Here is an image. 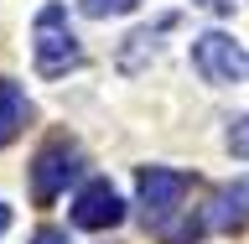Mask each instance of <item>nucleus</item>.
<instances>
[{
  "mask_svg": "<svg viewBox=\"0 0 249 244\" xmlns=\"http://www.w3.org/2000/svg\"><path fill=\"white\" fill-rule=\"evenodd\" d=\"M31 52H36V73L42 78H62L68 68L83 62V47H78L73 26H68V11L57 0L36 11V26H31Z\"/></svg>",
  "mask_w": 249,
  "mask_h": 244,
  "instance_id": "1",
  "label": "nucleus"
},
{
  "mask_svg": "<svg viewBox=\"0 0 249 244\" xmlns=\"http://www.w3.org/2000/svg\"><path fill=\"white\" fill-rule=\"evenodd\" d=\"M192 68L208 83H249V52L223 31H202L192 37Z\"/></svg>",
  "mask_w": 249,
  "mask_h": 244,
  "instance_id": "2",
  "label": "nucleus"
},
{
  "mask_svg": "<svg viewBox=\"0 0 249 244\" xmlns=\"http://www.w3.org/2000/svg\"><path fill=\"white\" fill-rule=\"evenodd\" d=\"M135 192H140V213H145V224H151V229H161V224L182 208L187 177H182V171H166V167H145Z\"/></svg>",
  "mask_w": 249,
  "mask_h": 244,
  "instance_id": "3",
  "label": "nucleus"
},
{
  "mask_svg": "<svg viewBox=\"0 0 249 244\" xmlns=\"http://www.w3.org/2000/svg\"><path fill=\"white\" fill-rule=\"evenodd\" d=\"M78 171H83V156H78L73 146H62V140L47 146V151H36V161H31V198L42 203V208L57 203V192L73 182Z\"/></svg>",
  "mask_w": 249,
  "mask_h": 244,
  "instance_id": "4",
  "label": "nucleus"
},
{
  "mask_svg": "<svg viewBox=\"0 0 249 244\" xmlns=\"http://www.w3.org/2000/svg\"><path fill=\"white\" fill-rule=\"evenodd\" d=\"M120 218H124V203L109 182H89L73 198V224L78 229H114Z\"/></svg>",
  "mask_w": 249,
  "mask_h": 244,
  "instance_id": "5",
  "label": "nucleus"
},
{
  "mask_svg": "<svg viewBox=\"0 0 249 244\" xmlns=\"http://www.w3.org/2000/svg\"><path fill=\"white\" fill-rule=\"evenodd\" d=\"M202 218H208V229H244V224H249V177L218 187Z\"/></svg>",
  "mask_w": 249,
  "mask_h": 244,
  "instance_id": "6",
  "label": "nucleus"
},
{
  "mask_svg": "<svg viewBox=\"0 0 249 244\" xmlns=\"http://www.w3.org/2000/svg\"><path fill=\"white\" fill-rule=\"evenodd\" d=\"M26 114H31L26 89H21V83H11V78H0V146H11V140L21 135Z\"/></svg>",
  "mask_w": 249,
  "mask_h": 244,
  "instance_id": "7",
  "label": "nucleus"
},
{
  "mask_svg": "<svg viewBox=\"0 0 249 244\" xmlns=\"http://www.w3.org/2000/svg\"><path fill=\"white\" fill-rule=\"evenodd\" d=\"M177 26V16H161V21H156V26H140V31H130V37H124V52H120V68L124 73H140V57H145V52H151L156 57V42H161V31H171Z\"/></svg>",
  "mask_w": 249,
  "mask_h": 244,
  "instance_id": "8",
  "label": "nucleus"
},
{
  "mask_svg": "<svg viewBox=\"0 0 249 244\" xmlns=\"http://www.w3.org/2000/svg\"><path fill=\"white\" fill-rule=\"evenodd\" d=\"M208 229V218H197V213H187L182 224H161V244H197V234Z\"/></svg>",
  "mask_w": 249,
  "mask_h": 244,
  "instance_id": "9",
  "label": "nucleus"
},
{
  "mask_svg": "<svg viewBox=\"0 0 249 244\" xmlns=\"http://www.w3.org/2000/svg\"><path fill=\"white\" fill-rule=\"evenodd\" d=\"M140 0H78V11L89 21H109V16H130Z\"/></svg>",
  "mask_w": 249,
  "mask_h": 244,
  "instance_id": "10",
  "label": "nucleus"
},
{
  "mask_svg": "<svg viewBox=\"0 0 249 244\" xmlns=\"http://www.w3.org/2000/svg\"><path fill=\"white\" fill-rule=\"evenodd\" d=\"M229 151L239 156V161H249V114H239V120L229 125Z\"/></svg>",
  "mask_w": 249,
  "mask_h": 244,
  "instance_id": "11",
  "label": "nucleus"
},
{
  "mask_svg": "<svg viewBox=\"0 0 249 244\" xmlns=\"http://www.w3.org/2000/svg\"><path fill=\"white\" fill-rule=\"evenodd\" d=\"M197 11H208V16H229L233 11V0H192Z\"/></svg>",
  "mask_w": 249,
  "mask_h": 244,
  "instance_id": "12",
  "label": "nucleus"
},
{
  "mask_svg": "<svg viewBox=\"0 0 249 244\" xmlns=\"http://www.w3.org/2000/svg\"><path fill=\"white\" fill-rule=\"evenodd\" d=\"M31 244H68V234H62V229H36Z\"/></svg>",
  "mask_w": 249,
  "mask_h": 244,
  "instance_id": "13",
  "label": "nucleus"
},
{
  "mask_svg": "<svg viewBox=\"0 0 249 244\" xmlns=\"http://www.w3.org/2000/svg\"><path fill=\"white\" fill-rule=\"evenodd\" d=\"M11 229V208H5V203H0V234Z\"/></svg>",
  "mask_w": 249,
  "mask_h": 244,
  "instance_id": "14",
  "label": "nucleus"
}]
</instances>
